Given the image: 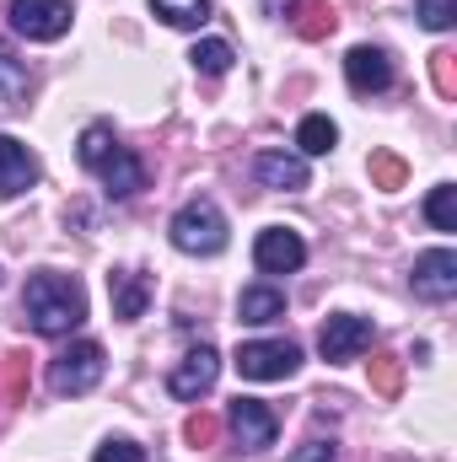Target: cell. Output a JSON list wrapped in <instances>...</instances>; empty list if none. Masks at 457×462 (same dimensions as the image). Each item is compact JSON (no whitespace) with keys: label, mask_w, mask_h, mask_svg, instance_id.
<instances>
[{"label":"cell","mask_w":457,"mask_h":462,"mask_svg":"<svg viewBox=\"0 0 457 462\" xmlns=\"http://www.w3.org/2000/svg\"><path fill=\"white\" fill-rule=\"evenodd\" d=\"M173 247L178 253H194V258H216L227 247V216L210 205V199H189L178 216H173Z\"/></svg>","instance_id":"7a4b0ae2"},{"label":"cell","mask_w":457,"mask_h":462,"mask_svg":"<svg viewBox=\"0 0 457 462\" xmlns=\"http://www.w3.org/2000/svg\"><path fill=\"white\" fill-rule=\"evenodd\" d=\"M425 221L436 231H457V189L452 183H436L431 199H425Z\"/></svg>","instance_id":"484cf974"},{"label":"cell","mask_w":457,"mask_h":462,"mask_svg":"<svg viewBox=\"0 0 457 462\" xmlns=\"http://www.w3.org/2000/svg\"><path fill=\"white\" fill-rule=\"evenodd\" d=\"M334 140H340V129H334V118H323V114H307L302 129H296V145H302L307 156H329Z\"/></svg>","instance_id":"ffe728a7"},{"label":"cell","mask_w":457,"mask_h":462,"mask_svg":"<svg viewBox=\"0 0 457 462\" xmlns=\"http://www.w3.org/2000/svg\"><path fill=\"white\" fill-rule=\"evenodd\" d=\"M103 345H92V339H76L70 349H60L54 355V365H49V387L60 393V398H81V393H92L98 382H103Z\"/></svg>","instance_id":"3957f363"},{"label":"cell","mask_w":457,"mask_h":462,"mask_svg":"<svg viewBox=\"0 0 457 462\" xmlns=\"http://www.w3.org/2000/svg\"><path fill=\"white\" fill-rule=\"evenodd\" d=\"M409 280H415V296H425V301H452L457 296V253L452 247H431V253H420Z\"/></svg>","instance_id":"52a82bcc"},{"label":"cell","mask_w":457,"mask_h":462,"mask_svg":"<svg viewBox=\"0 0 457 462\" xmlns=\"http://www.w3.org/2000/svg\"><path fill=\"white\" fill-rule=\"evenodd\" d=\"M398 387H404V360L398 355H371V393L377 398H398Z\"/></svg>","instance_id":"cb8c5ba5"},{"label":"cell","mask_w":457,"mask_h":462,"mask_svg":"<svg viewBox=\"0 0 457 462\" xmlns=\"http://www.w3.org/2000/svg\"><path fill=\"white\" fill-rule=\"evenodd\" d=\"M22 312H27V323H33L43 339H60V334H70V328L87 323V291H81L76 274L38 269V274L27 280V291H22Z\"/></svg>","instance_id":"6da1fadb"},{"label":"cell","mask_w":457,"mask_h":462,"mask_svg":"<svg viewBox=\"0 0 457 462\" xmlns=\"http://www.w3.org/2000/svg\"><path fill=\"white\" fill-rule=\"evenodd\" d=\"M216 376H221V355L210 345L189 349L178 365H173V376H167V393L173 398H183V403H194V398H205L210 387H216Z\"/></svg>","instance_id":"8992f818"},{"label":"cell","mask_w":457,"mask_h":462,"mask_svg":"<svg viewBox=\"0 0 457 462\" xmlns=\"http://www.w3.org/2000/svg\"><path fill=\"white\" fill-rule=\"evenodd\" d=\"M27 387H33V371H27V355H22V349H11V355H0V393H5V403H27Z\"/></svg>","instance_id":"ac0fdd59"},{"label":"cell","mask_w":457,"mask_h":462,"mask_svg":"<svg viewBox=\"0 0 457 462\" xmlns=\"http://www.w3.org/2000/svg\"><path fill=\"white\" fill-rule=\"evenodd\" d=\"M108 301H114L118 323L145 318V307H151V285H145V274H140V269H114V274H108Z\"/></svg>","instance_id":"4fadbf2b"},{"label":"cell","mask_w":457,"mask_h":462,"mask_svg":"<svg viewBox=\"0 0 457 462\" xmlns=\"http://www.w3.org/2000/svg\"><path fill=\"white\" fill-rule=\"evenodd\" d=\"M340 452H334V441H307V447H296V457L291 462H334Z\"/></svg>","instance_id":"4dcf8cb0"},{"label":"cell","mask_w":457,"mask_h":462,"mask_svg":"<svg viewBox=\"0 0 457 462\" xmlns=\"http://www.w3.org/2000/svg\"><path fill=\"white\" fill-rule=\"evenodd\" d=\"M92 462H145V452H140L135 441H103Z\"/></svg>","instance_id":"f546056e"},{"label":"cell","mask_w":457,"mask_h":462,"mask_svg":"<svg viewBox=\"0 0 457 462\" xmlns=\"http://www.w3.org/2000/svg\"><path fill=\"white\" fill-rule=\"evenodd\" d=\"M409 183V167H404V156H393V151H371V189H382V194H398Z\"/></svg>","instance_id":"603a6c76"},{"label":"cell","mask_w":457,"mask_h":462,"mask_svg":"<svg viewBox=\"0 0 457 462\" xmlns=\"http://www.w3.org/2000/svg\"><path fill=\"white\" fill-rule=\"evenodd\" d=\"M291 27H296L307 43H318V38H329V32L340 27V16H334L329 0H291Z\"/></svg>","instance_id":"2e32d148"},{"label":"cell","mask_w":457,"mask_h":462,"mask_svg":"<svg viewBox=\"0 0 457 462\" xmlns=\"http://www.w3.org/2000/svg\"><path fill=\"white\" fill-rule=\"evenodd\" d=\"M253 178L264 189H307V162L302 156H285V151H258L253 156Z\"/></svg>","instance_id":"5bb4252c"},{"label":"cell","mask_w":457,"mask_h":462,"mask_svg":"<svg viewBox=\"0 0 457 462\" xmlns=\"http://www.w3.org/2000/svg\"><path fill=\"white\" fill-rule=\"evenodd\" d=\"M151 11L167 27H205L210 22V0H151Z\"/></svg>","instance_id":"d6986e66"},{"label":"cell","mask_w":457,"mask_h":462,"mask_svg":"<svg viewBox=\"0 0 457 462\" xmlns=\"http://www.w3.org/2000/svg\"><path fill=\"white\" fill-rule=\"evenodd\" d=\"M296 365H302V345H291V339H253L237 349V371L247 382H285V376H296Z\"/></svg>","instance_id":"277c9868"},{"label":"cell","mask_w":457,"mask_h":462,"mask_svg":"<svg viewBox=\"0 0 457 462\" xmlns=\"http://www.w3.org/2000/svg\"><path fill=\"white\" fill-rule=\"evenodd\" d=\"M431 81H436L442 97H457V54L452 49H436L431 54Z\"/></svg>","instance_id":"f1b7e54d"},{"label":"cell","mask_w":457,"mask_h":462,"mask_svg":"<svg viewBox=\"0 0 457 462\" xmlns=\"http://www.w3.org/2000/svg\"><path fill=\"white\" fill-rule=\"evenodd\" d=\"M27 92H33L27 65H22L16 54H5V49H0V97H5L11 108H22V103H27Z\"/></svg>","instance_id":"44dd1931"},{"label":"cell","mask_w":457,"mask_h":462,"mask_svg":"<svg viewBox=\"0 0 457 462\" xmlns=\"http://www.w3.org/2000/svg\"><path fill=\"white\" fill-rule=\"evenodd\" d=\"M415 16H420L431 32H447L457 22V0H415Z\"/></svg>","instance_id":"4316f807"},{"label":"cell","mask_w":457,"mask_h":462,"mask_svg":"<svg viewBox=\"0 0 457 462\" xmlns=\"http://www.w3.org/2000/svg\"><path fill=\"white\" fill-rule=\"evenodd\" d=\"M237 318L242 323H275V318H285V296L275 285H247L237 301Z\"/></svg>","instance_id":"e0dca14e"},{"label":"cell","mask_w":457,"mask_h":462,"mask_svg":"<svg viewBox=\"0 0 457 462\" xmlns=\"http://www.w3.org/2000/svg\"><path fill=\"white\" fill-rule=\"evenodd\" d=\"M344 76H350L355 92H387V87H393V60H387L382 49L360 43V49L344 54Z\"/></svg>","instance_id":"7c38bea8"},{"label":"cell","mask_w":457,"mask_h":462,"mask_svg":"<svg viewBox=\"0 0 457 462\" xmlns=\"http://www.w3.org/2000/svg\"><path fill=\"white\" fill-rule=\"evenodd\" d=\"M253 263L264 274H291V269L307 263V242L291 226H269V231H258V242H253Z\"/></svg>","instance_id":"ba28073f"},{"label":"cell","mask_w":457,"mask_h":462,"mask_svg":"<svg viewBox=\"0 0 457 462\" xmlns=\"http://www.w3.org/2000/svg\"><path fill=\"white\" fill-rule=\"evenodd\" d=\"M189 60H194V70H200V76H227L237 54H231V43H221V38H205V43H194V54H189Z\"/></svg>","instance_id":"d4e9b609"},{"label":"cell","mask_w":457,"mask_h":462,"mask_svg":"<svg viewBox=\"0 0 457 462\" xmlns=\"http://www.w3.org/2000/svg\"><path fill=\"white\" fill-rule=\"evenodd\" d=\"M98 178L108 183V194H114V199H129V194H140V189H145V167H140L124 145H118L114 156L98 167Z\"/></svg>","instance_id":"9a60e30c"},{"label":"cell","mask_w":457,"mask_h":462,"mask_svg":"<svg viewBox=\"0 0 457 462\" xmlns=\"http://www.w3.org/2000/svg\"><path fill=\"white\" fill-rule=\"evenodd\" d=\"M216 436H221V420H216V414L200 409V414L183 420V441H189V447H216Z\"/></svg>","instance_id":"83f0119b"},{"label":"cell","mask_w":457,"mask_h":462,"mask_svg":"<svg viewBox=\"0 0 457 462\" xmlns=\"http://www.w3.org/2000/svg\"><path fill=\"white\" fill-rule=\"evenodd\" d=\"M227 420H231V430H237V441L253 447V452H258V447H275V436H280V420H275L258 398H237L227 409Z\"/></svg>","instance_id":"30bf717a"},{"label":"cell","mask_w":457,"mask_h":462,"mask_svg":"<svg viewBox=\"0 0 457 462\" xmlns=\"http://www.w3.org/2000/svg\"><path fill=\"white\" fill-rule=\"evenodd\" d=\"M33 183H38V156H33L22 140L0 134V199H16V194H27Z\"/></svg>","instance_id":"8fae6325"},{"label":"cell","mask_w":457,"mask_h":462,"mask_svg":"<svg viewBox=\"0 0 457 462\" xmlns=\"http://www.w3.org/2000/svg\"><path fill=\"white\" fill-rule=\"evenodd\" d=\"M114 151H118V140H114L108 124H87V129H81V167H87V172H98Z\"/></svg>","instance_id":"7402d4cb"},{"label":"cell","mask_w":457,"mask_h":462,"mask_svg":"<svg viewBox=\"0 0 457 462\" xmlns=\"http://www.w3.org/2000/svg\"><path fill=\"white\" fill-rule=\"evenodd\" d=\"M318 349H323V360H355V355L371 349V323L355 318V312H334L318 334Z\"/></svg>","instance_id":"9c48e42d"},{"label":"cell","mask_w":457,"mask_h":462,"mask_svg":"<svg viewBox=\"0 0 457 462\" xmlns=\"http://www.w3.org/2000/svg\"><path fill=\"white\" fill-rule=\"evenodd\" d=\"M11 27L33 43H54L70 32V0H11Z\"/></svg>","instance_id":"5b68a950"}]
</instances>
